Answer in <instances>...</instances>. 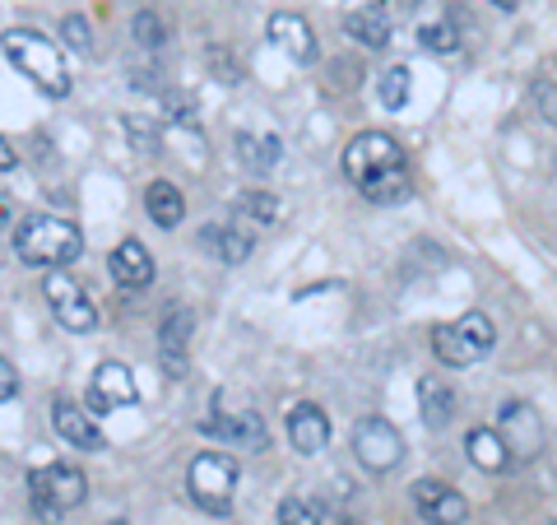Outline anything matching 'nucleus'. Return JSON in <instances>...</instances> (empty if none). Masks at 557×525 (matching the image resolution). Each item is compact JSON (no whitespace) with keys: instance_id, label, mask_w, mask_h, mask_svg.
I'll return each mask as SVG.
<instances>
[{"instance_id":"22","label":"nucleus","mask_w":557,"mask_h":525,"mask_svg":"<svg viewBox=\"0 0 557 525\" xmlns=\"http://www.w3.org/2000/svg\"><path fill=\"white\" fill-rule=\"evenodd\" d=\"M200 247L214 252L223 266H242V260L251 256V233L228 229V223H209V229L200 233Z\"/></svg>"},{"instance_id":"12","label":"nucleus","mask_w":557,"mask_h":525,"mask_svg":"<svg viewBox=\"0 0 557 525\" xmlns=\"http://www.w3.org/2000/svg\"><path fill=\"white\" fill-rule=\"evenodd\" d=\"M413 506L428 525H465V516H469L465 498L442 479H418L413 484Z\"/></svg>"},{"instance_id":"20","label":"nucleus","mask_w":557,"mask_h":525,"mask_svg":"<svg viewBox=\"0 0 557 525\" xmlns=\"http://www.w3.org/2000/svg\"><path fill=\"white\" fill-rule=\"evenodd\" d=\"M465 451H469V461H474L483 475H502V469H511V451H507V442H502L497 428H469Z\"/></svg>"},{"instance_id":"26","label":"nucleus","mask_w":557,"mask_h":525,"mask_svg":"<svg viewBox=\"0 0 557 525\" xmlns=\"http://www.w3.org/2000/svg\"><path fill=\"white\" fill-rule=\"evenodd\" d=\"M409 80H413L409 65H391L386 75H381V102H386L391 112H399L409 102Z\"/></svg>"},{"instance_id":"39","label":"nucleus","mask_w":557,"mask_h":525,"mask_svg":"<svg viewBox=\"0 0 557 525\" xmlns=\"http://www.w3.org/2000/svg\"><path fill=\"white\" fill-rule=\"evenodd\" d=\"M108 525H126V521H108Z\"/></svg>"},{"instance_id":"16","label":"nucleus","mask_w":557,"mask_h":525,"mask_svg":"<svg viewBox=\"0 0 557 525\" xmlns=\"http://www.w3.org/2000/svg\"><path fill=\"white\" fill-rule=\"evenodd\" d=\"M288 442L298 456H317V451L330 447V414L321 405H311V400H302V405H293L288 414Z\"/></svg>"},{"instance_id":"37","label":"nucleus","mask_w":557,"mask_h":525,"mask_svg":"<svg viewBox=\"0 0 557 525\" xmlns=\"http://www.w3.org/2000/svg\"><path fill=\"white\" fill-rule=\"evenodd\" d=\"M493 5H502V10H516V0H493Z\"/></svg>"},{"instance_id":"5","label":"nucleus","mask_w":557,"mask_h":525,"mask_svg":"<svg viewBox=\"0 0 557 525\" xmlns=\"http://www.w3.org/2000/svg\"><path fill=\"white\" fill-rule=\"evenodd\" d=\"M28 498L42 521H57L89 498V479H84V469H75V465H42L28 475Z\"/></svg>"},{"instance_id":"35","label":"nucleus","mask_w":557,"mask_h":525,"mask_svg":"<svg viewBox=\"0 0 557 525\" xmlns=\"http://www.w3.org/2000/svg\"><path fill=\"white\" fill-rule=\"evenodd\" d=\"M126 80L135 84V89H145V94H159V75H153V70H131Z\"/></svg>"},{"instance_id":"28","label":"nucleus","mask_w":557,"mask_h":525,"mask_svg":"<svg viewBox=\"0 0 557 525\" xmlns=\"http://www.w3.org/2000/svg\"><path fill=\"white\" fill-rule=\"evenodd\" d=\"M163 112H168L172 126H182V131H200L196 98H186V94H168V89H163Z\"/></svg>"},{"instance_id":"33","label":"nucleus","mask_w":557,"mask_h":525,"mask_svg":"<svg viewBox=\"0 0 557 525\" xmlns=\"http://www.w3.org/2000/svg\"><path fill=\"white\" fill-rule=\"evenodd\" d=\"M534 108L548 126H557V84H534Z\"/></svg>"},{"instance_id":"34","label":"nucleus","mask_w":557,"mask_h":525,"mask_svg":"<svg viewBox=\"0 0 557 525\" xmlns=\"http://www.w3.org/2000/svg\"><path fill=\"white\" fill-rule=\"evenodd\" d=\"M0 395H5V405H10L14 395H20V373H14V363H10V358L0 363Z\"/></svg>"},{"instance_id":"3","label":"nucleus","mask_w":557,"mask_h":525,"mask_svg":"<svg viewBox=\"0 0 557 525\" xmlns=\"http://www.w3.org/2000/svg\"><path fill=\"white\" fill-rule=\"evenodd\" d=\"M493 344H497V330L483 312H465L456 321L432 326V354L446 367H474L479 358L493 354Z\"/></svg>"},{"instance_id":"32","label":"nucleus","mask_w":557,"mask_h":525,"mask_svg":"<svg viewBox=\"0 0 557 525\" xmlns=\"http://www.w3.org/2000/svg\"><path fill=\"white\" fill-rule=\"evenodd\" d=\"M278 525H321V512L302 498H284L278 502Z\"/></svg>"},{"instance_id":"24","label":"nucleus","mask_w":557,"mask_h":525,"mask_svg":"<svg viewBox=\"0 0 557 525\" xmlns=\"http://www.w3.org/2000/svg\"><path fill=\"white\" fill-rule=\"evenodd\" d=\"M237 215H242V219H251V229H270V223L284 215V205H278L270 191H247V196L237 200Z\"/></svg>"},{"instance_id":"41","label":"nucleus","mask_w":557,"mask_h":525,"mask_svg":"<svg viewBox=\"0 0 557 525\" xmlns=\"http://www.w3.org/2000/svg\"><path fill=\"white\" fill-rule=\"evenodd\" d=\"M548 525H557V516H553V521H548Z\"/></svg>"},{"instance_id":"10","label":"nucleus","mask_w":557,"mask_h":525,"mask_svg":"<svg viewBox=\"0 0 557 525\" xmlns=\"http://www.w3.org/2000/svg\"><path fill=\"white\" fill-rule=\"evenodd\" d=\"M139 400V387L131 377L126 363H98L94 377H89V410L94 414H112L121 405H135Z\"/></svg>"},{"instance_id":"6","label":"nucleus","mask_w":557,"mask_h":525,"mask_svg":"<svg viewBox=\"0 0 557 525\" xmlns=\"http://www.w3.org/2000/svg\"><path fill=\"white\" fill-rule=\"evenodd\" d=\"M186 488H190V498H196V506H205L209 516L233 512V493H237L233 456H223V451H200L186 469Z\"/></svg>"},{"instance_id":"2","label":"nucleus","mask_w":557,"mask_h":525,"mask_svg":"<svg viewBox=\"0 0 557 525\" xmlns=\"http://www.w3.org/2000/svg\"><path fill=\"white\" fill-rule=\"evenodd\" d=\"M5 57L10 65L20 70L24 80H33L42 94L51 98H65L70 94V75H65V61H61V47L42 38V33L33 28H10L5 33Z\"/></svg>"},{"instance_id":"8","label":"nucleus","mask_w":557,"mask_h":525,"mask_svg":"<svg viewBox=\"0 0 557 525\" xmlns=\"http://www.w3.org/2000/svg\"><path fill=\"white\" fill-rule=\"evenodd\" d=\"M42 293H47V303H51V312H57V321L65 330H75V335H89V330L98 326V312L89 303V293L79 289V279L70 274V270H47Z\"/></svg>"},{"instance_id":"19","label":"nucleus","mask_w":557,"mask_h":525,"mask_svg":"<svg viewBox=\"0 0 557 525\" xmlns=\"http://www.w3.org/2000/svg\"><path fill=\"white\" fill-rule=\"evenodd\" d=\"M237 163L256 172V178H265V172L278 168V159H284V145H278V135H251V131H237Z\"/></svg>"},{"instance_id":"29","label":"nucleus","mask_w":557,"mask_h":525,"mask_svg":"<svg viewBox=\"0 0 557 525\" xmlns=\"http://www.w3.org/2000/svg\"><path fill=\"white\" fill-rule=\"evenodd\" d=\"M61 38H65V47L75 51V57H89V51H94V28H89V20H84V14H65Z\"/></svg>"},{"instance_id":"21","label":"nucleus","mask_w":557,"mask_h":525,"mask_svg":"<svg viewBox=\"0 0 557 525\" xmlns=\"http://www.w3.org/2000/svg\"><path fill=\"white\" fill-rule=\"evenodd\" d=\"M418 405H423V424L437 432L456 418V391H450L442 377H423L418 381Z\"/></svg>"},{"instance_id":"4","label":"nucleus","mask_w":557,"mask_h":525,"mask_svg":"<svg viewBox=\"0 0 557 525\" xmlns=\"http://www.w3.org/2000/svg\"><path fill=\"white\" fill-rule=\"evenodd\" d=\"M399 168H409L405 149H399L386 131H362V135L348 139V149H344V178L358 191L381 182V178H391V172H399Z\"/></svg>"},{"instance_id":"36","label":"nucleus","mask_w":557,"mask_h":525,"mask_svg":"<svg viewBox=\"0 0 557 525\" xmlns=\"http://www.w3.org/2000/svg\"><path fill=\"white\" fill-rule=\"evenodd\" d=\"M0 168L14 172V145H10V139H5V145H0Z\"/></svg>"},{"instance_id":"18","label":"nucleus","mask_w":557,"mask_h":525,"mask_svg":"<svg viewBox=\"0 0 557 525\" xmlns=\"http://www.w3.org/2000/svg\"><path fill=\"white\" fill-rule=\"evenodd\" d=\"M112 279L121 289H149L153 284V256H149V247L139 237H126V242H116V252H112Z\"/></svg>"},{"instance_id":"7","label":"nucleus","mask_w":557,"mask_h":525,"mask_svg":"<svg viewBox=\"0 0 557 525\" xmlns=\"http://www.w3.org/2000/svg\"><path fill=\"white\" fill-rule=\"evenodd\" d=\"M354 456L368 475H391V469L405 461V437H399V428L391 424V418L372 414L354 428Z\"/></svg>"},{"instance_id":"1","label":"nucleus","mask_w":557,"mask_h":525,"mask_svg":"<svg viewBox=\"0 0 557 525\" xmlns=\"http://www.w3.org/2000/svg\"><path fill=\"white\" fill-rule=\"evenodd\" d=\"M84 252V237L70 219L61 215H28L14 229V256L24 266H42V270H61Z\"/></svg>"},{"instance_id":"30","label":"nucleus","mask_w":557,"mask_h":525,"mask_svg":"<svg viewBox=\"0 0 557 525\" xmlns=\"http://www.w3.org/2000/svg\"><path fill=\"white\" fill-rule=\"evenodd\" d=\"M126 139H131L135 154H145V159H159V131H153L145 117H126Z\"/></svg>"},{"instance_id":"11","label":"nucleus","mask_w":557,"mask_h":525,"mask_svg":"<svg viewBox=\"0 0 557 525\" xmlns=\"http://www.w3.org/2000/svg\"><path fill=\"white\" fill-rule=\"evenodd\" d=\"M190 335H196V312L190 307H172L163 326H159V363L172 381L186 377V349H190Z\"/></svg>"},{"instance_id":"27","label":"nucleus","mask_w":557,"mask_h":525,"mask_svg":"<svg viewBox=\"0 0 557 525\" xmlns=\"http://www.w3.org/2000/svg\"><path fill=\"white\" fill-rule=\"evenodd\" d=\"M131 28H135V42H139V47H149V51L168 42V24H163L153 10H139L135 20H131Z\"/></svg>"},{"instance_id":"14","label":"nucleus","mask_w":557,"mask_h":525,"mask_svg":"<svg viewBox=\"0 0 557 525\" xmlns=\"http://www.w3.org/2000/svg\"><path fill=\"white\" fill-rule=\"evenodd\" d=\"M200 432L219 437V442H233L242 451H265L270 447V432H265V424H260V414H251V410H233V414L205 418Z\"/></svg>"},{"instance_id":"9","label":"nucleus","mask_w":557,"mask_h":525,"mask_svg":"<svg viewBox=\"0 0 557 525\" xmlns=\"http://www.w3.org/2000/svg\"><path fill=\"white\" fill-rule=\"evenodd\" d=\"M497 432H502V442H507L511 461H534L539 451H544V418H539L530 400H502Z\"/></svg>"},{"instance_id":"40","label":"nucleus","mask_w":557,"mask_h":525,"mask_svg":"<svg viewBox=\"0 0 557 525\" xmlns=\"http://www.w3.org/2000/svg\"><path fill=\"white\" fill-rule=\"evenodd\" d=\"M344 525H358V521H344Z\"/></svg>"},{"instance_id":"15","label":"nucleus","mask_w":557,"mask_h":525,"mask_svg":"<svg viewBox=\"0 0 557 525\" xmlns=\"http://www.w3.org/2000/svg\"><path fill=\"white\" fill-rule=\"evenodd\" d=\"M265 33H270V42H274V47H284L298 65H311V61H317V33H311V24L302 20V14L278 10V14H270Z\"/></svg>"},{"instance_id":"31","label":"nucleus","mask_w":557,"mask_h":525,"mask_svg":"<svg viewBox=\"0 0 557 525\" xmlns=\"http://www.w3.org/2000/svg\"><path fill=\"white\" fill-rule=\"evenodd\" d=\"M205 65L214 70V80H219V84H237V80H242V65L233 61V51H228V47H209V51H205Z\"/></svg>"},{"instance_id":"17","label":"nucleus","mask_w":557,"mask_h":525,"mask_svg":"<svg viewBox=\"0 0 557 525\" xmlns=\"http://www.w3.org/2000/svg\"><path fill=\"white\" fill-rule=\"evenodd\" d=\"M344 33L362 47H391V10L386 0H362V5H354L344 14Z\"/></svg>"},{"instance_id":"23","label":"nucleus","mask_w":557,"mask_h":525,"mask_svg":"<svg viewBox=\"0 0 557 525\" xmlns=\"http://www.w3.org/2000/svg\"><path fill=\"white\" fill-rule=\"evenodd\" d=\"M145 209H149V219L159 223V229H177V223L186 219V200H182V191L172 182H149Z\"/></svg>"},{"instance_id":"13","label":"nucleus","mask_w":557,"mask_h":525,"mask_svg":"<svg viewBox=\"0 0 557 525\" xmlns=\"http://www.w3.org/2000/svg\"><path fill=\"white\" fill-rule=\"evenodd\" d=\"M51 428H57V437H65L70 447L79 451H102L108 442H102V432L94 424V410L89 405H75V400H51Z\"/></svg>"},{"instance_id":"25","label":"nucleus","mask_w":557,"mask_h":525,"mask_svg":"<svg viewBox=\"0 0 557 525\" xmlns=\"http://www.w3.org/2000/svg\"><path fill=\"white\" fill-rule=\"evenodd\" d=\"M418 42H423V51H437V57H450V51L460 47V33H456V24H450V20H432V24L418 28Z\"/></svg>"},{"instance_id":"38","label":"nucleus","mask_w":557,"mask_h":525,"mask_svg":"<svg viewBox=\"0 0 557 525\" xmlns=\"http://www.w3.org/2000/svg\"><path fill=\"white\" fill-rule=\"evenodd\" d=\"M395 5H399V10H413V5H418V0H395Z\"/></svg>"}]
</instances>
